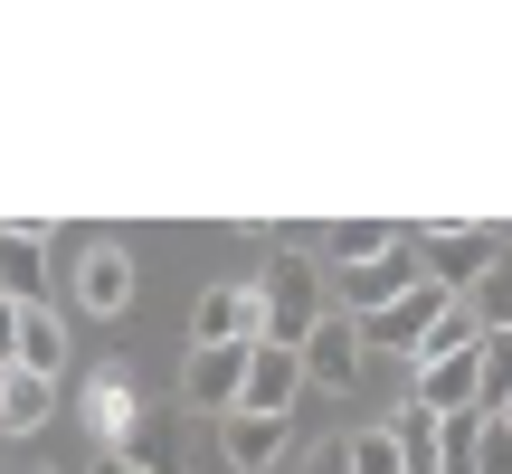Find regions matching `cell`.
<instances>
[{
  "label": "cell",
  "mask_w": 512,
  "mask_h": 474,
  "mask_svg": "<svg viewBox=\"0 0 512 474\" xmlns=\"http://www.w3.org/2000/svg\"><path fill=\"white\" fill-rule=\"evenodd\" d=\"M503 437H512V408H503Z\"/></svg>",
  "instance_id": "24"
},
{
  "label": "cell",
  "mask_w": 512,
  "mask_h": 474,
  "mask_svg": "<svg viewBox=\"0 0 512 474\" xmlns=\"http://www.w3.org/2000/svg\"><path fill=\"white\" fill-rule=\"evenodd\" d=\"M503 408H512V332L484 342V418H503Z\"/></svg>",
  "instance_id": "19"
},
{
  "label": "cell",
  "mask_w": 512,
  "mask_h": 474,
  "mask_svg": "<svg viewBox=\"0 0 512 474\" xmlns=\"http://www.w3.org/2000/svg\"><path fill=\"white\" fill-rule=\"evenodd\" d=\"M86 474H133V465H124V456H95V465H86Z\"/></svg>",
  "instance_id": "23"
},
{
  "label": "cell",
  "mask_w": 512,
  "mask_h": 474,
  "mask_svg": "<svg viewBox=\"0 0 512 474\" xmlns=\"http://www.w3.org/2000/svg\"><path fill=\"white\" fill-rule=\"evenodd\" d=\"M399 247V228H380V219H342V228H323V266H370V256H389Z\"/></svg>",
  "instance_id": "15"
},
{
  "label": "cell",
  "mask_w": 512,
  "mask_h": 474,
  "mask_svg": "<svg viewBox=\"0 0 512 474\" xmlns=\"http://www.w3.org/2000/svg\"><path fill=\"white\" fill-rule=\"evenodd\" d=\"M10 332H19V304H0V370H10Z\"/></svg>",
  "instance_id": "22"
},
{
  "label": "cell",
  "mask_w": 512,
  "mask_h": 474,
  "mask_svg": "<svg viewBox=\"0 0 512 474\" xmlns=\"http://www.w3.org/2000/svg\"><path fill=\"white\" fill-rule=\"evenodd\" d=\"M408 285H418V247L399 237L389 256H370V266H351V275H342V294H351V323H370L380 304H399Z\"/></svg>",
  "instance_id": "12"
},
{
  "label": "cell",
  "mask_w": 512,
  "mask_h": 474,
  "mask_svg": "<svg viewBox=\"0 0 512 474\" xmlns=\"http://www.w3.org/2000/svg\"><path fill=\"white\" fill-rule=\"evenodd\" d=\"M285 446H294V418H256V408H228V418H219L228 474H275V465H285Z\"/></svg>",
  "instance_id": "6"
},
{
  "label": "cell",
  "mask_w": 512,
  "mask_h": 474,
  "mask_svg": "<svg viewBox=\"0 0 512 474\" xmlns=\"http://www.w3.org/2000/svg\"><path fill=\"white\" fill-rule=\"evenodd\" d=\"M256 342H266L256 285H209L200 304H190V351H256Z\"/></svg>",
  "instance_id": "3"
},
{
  "label": "cell",
  "mask_w": 512,
  "mask_h": 474,
  "mask_svg": "<svg viewBox=\"0 0 512 474\" xmlns=\"http://www.w3.org/2000/svg\"><path fill=\"white\" fill-rule=\"evenodd\" d=\"M446 304H456V294H437V285H427V275H418V285H408L399 304H380V313H370V323H361V351H370V361H380V351H408V361H418L427 323H437Z\"/></svg>",
  "instance_id": "4"
},
{
  "label": "cell",
  "mask_w": 512,
  "mask_h": 474,
  "mask_svg": "<svg viewBox=\"0 0 512 474\" xmlns=\"http://www.w3.org/2000/svg\"><path fill=\"white\" fill-rule=\"evenodd\" d=\"M370 351H361V323L351 313H323V323L304 332V389H361Z\"/></svg>",
  "instance_id": "5"
},
{
  "label": "cell",
  "mask_w": 512,
  "mask_h": 474,
  "mask_svg": "<svg viewBox=\"0 0 512 474\" xmlns=\"http://www.w3.org/2000/svg\"><path fill=\"white\" fill-rule=\"evenodd\" d=\"M256 304H266V342H285V351H304V332L323 323V266H313L304 247H275V266L256 275Z\"/></svg>",
  "instance_id": "1"
},
{
  "label": "cell",
  "mask_w": 512,
  "mask_h": 474,
  "mask_svg": "<svg viewBox=\"0 0 512 474\" xmlns=\"http://www.w3.org/2000/svg\"><path fill=\"white\" fill-rule=\"evenodd\" d=\"M10 370H29V380H67V313H57V304H19Z\"/></svg>",
  "instance_id": "10"
},
{
  "label": "cell",
  "mask_w": 512,
  "mask_h": 474,
  "mask_svg": "<svg viewBox=\"0 0 512 474\" xmlns=\"http://www.w3.org/2000/svg\"><path fill=\"white\" fill-rule=\"evenodd\" d=\"M408 408H427V418H465V408H484V351L418 361V389H408Z\"/></svg>",
  "instance_id": "8"
},
{
  "label": "cell",
  "mask_w": 512,
  "mask_h": 474,
  "mask_svg": "<svg viewBox=\"0 0 512 474\" xmlns=\"http://www.w3.org/2000/svg\"><path fill=\"white\" fill-rule=\"evenodd\" d=\"M465 313L484 323V342H494V332H512V256H494V266L475 275V294H465Z\"/></svg>",
  "instance_id": "16"
},
{
  "label": "cell",
  "mask_w": 512,
  "mask_h": 474,
  "mask_svg": "<svg viewBox=\"0 0 512 474\" xmlns=\"http://www.w3.org/2000/svg\"><path fill=\"white\" fill-rule=\"evenodd\" d=\"M57 418V380H29V370H0V437H38Z\"/></svg>",
  "instance_id": "14"
},
{
  "label": "cell",
  "mask_w": 512,
  "mask_h": 474,
  "mask_svg": "<svg viewBox=\"0 0 512 474\" xmlns=\"http://www.w3.org/2000/svg\"><path fill=\"white\" fill-rule=\"evenodd\" d=\"M48 247H57V237L38 219L0 228V304H48Z\"/></svg>",
  "instance_id": "9"
},
{
  "label": "cell",
  "mask_w": 512,
  "mask_h": 474,
  "mask_svg": "<svg viewBox=\"0 0 512 474\" xmlns=\"http://www.w3.org/2000/svg\"><path fill=\"white\" fill-rule=\"evenodd\" d=\"M342 465H351V474H418V465H408V446L389 437V427H361V437H342Z\"/></svg>",
  "instance_id": "17"
},
{
  "label": "cell",
  "mask_w": 512,
  "mask_h": 474,
  "mask_svg": "<svg viewBox=\"0 0 512 474\" xmlns=\"http://www.w3.org/2000/svg\"><path fill=\"white\" fill-rule=\"evenodd\" d=\"M67 285H76V313H86V323H114V313H133V294H143V266H133L124 237H86Z\"/></svg>",
  "instance_id": "2"
},
{
  "label": "cell",
  "mask_w": 512,
  "mask_h": 474,
  "mask_svg": "<svg viewBox=\"0 0 512 474\" xmlns=\"http://www.w3.org/2000/svg\"><path fill=\"white\" fill-rule=\"evenodd\" d=\"M475 474H512V437H503V418H484V446H475Z\"/></svg>",
  "instance_id": "20"
},
{
  "label": "cell",
  "mask_w": 512,
  "mask_h": 474,
  "mask_svg": "<svg viewBox=\"0 0 512 474\" xmlns=\"http://www.w3.org/2000/svg\"><path fill=\"white\" fill-rule=\"evenodd\" d=\"M294 399H304V351L256 342V351H247V389H238V408H256V418H294Z\"/></svg>",
  "instance_id": "7"
},
{
  "label": "cell",
  "mask_w": 512,
  "mask_h": 474,
  "mask_svg": "<svg viewBox=\"0 0 512 474\" xmlns=\"http://www.w3.org/2000/svg\"><path fill=\"white\" fill-rule=\"evenodd\" d=\"M294 474H351L342 465V437H332V446H304V465H294Z\"/></svg>",
  "instance_id": "21"
},
{
  "label": "cell",
  "mask_w": 512,
  "mask_h": 474,
  "mask_svg": "<svg viewBox=\"0 0 512 474\" xmlns=\"http://www.w3.org/2000/svg\"><path fill=\"white\" fill-rule=\"evenodd\" d=\"M456 351H484V323L465 304H446L437 323H427V342H418V361H456Z\"/></svg>",
  "instance_id": "18"
},
{
  "label": "cell",
  "mask_w": 512,
  "mask_h": 474,
  "mask_svg": "<svg viewBox=\"0 0 512 474\" xmlns=\"http://www.w3.org/2000/svg\"><path fill=\"white\" fill-rule=\"evenodd\" d=\"M86 418H95V437H105V456H124L133 446V427H143V408H133V370H95L86 380Z\"/></svg>",
  "instance_id": "13"
},
{
  "label": "cell",
  "mask_w": 512,
  "mask_h": 474,
  "mask_svg": "<svg viewBox=\"0 0 512 474\" xmlns=\"http://www.w3.org/2000/svg\"><path fill=\"white\" fill-rule=\"evenodd\" d=\"M247 389V351H190L181 361V408H200V418H228Z\"/></svg>",
  "instance_id": "11"
}]
</instances>
